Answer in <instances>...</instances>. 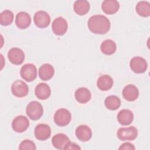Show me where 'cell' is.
Wrapping results in <instances>:
<instances>
[{
    "label": "cell",
    "instance_id": "3957f363",
    "mask_svg": "<svg viewBox=\"0 0 150 150\" xmlns=\"http://www.w3.org/2000/svg\"><path fill=\"white\" fill-rule=\"evenodd\" d=\"M71 119L70 112L66 108H60L57 110L53 117V120L56 124L60 127L68 125Z\"/></svg>",
    "mask_w": 150,
    "mask_h": 150
},
{
    "label": "cell",
    "instance_id": "7402d4cb",
    "mask_svg": "<svg viewBox=\"0 0 150 150\" xmlns=\"http://www.w3.org/2000/svg\"><path fill=\"white\" fill-rule=\"evenodd\" d=\"M113 83V80L111 76L104 74L101 76L97 79V86L100 90L107 91L112 87Z\"/></svg>",
    "mask_w": 150,
    "mask_h": 150
},
{
    "label": "cell",
    "instance_id": "9a60e30c",
    "mask_svg": "<svg viewBox=\"0 0 150 150\" xmlns=\"http://www.w3.org/2000/svg\"><path fill=\"white\" fill-rule=\"evenodd\" d=\"M75 132L78 139L82 142L88 141L92 137L91 129L86 125H81L77 127Z\"/></svg>",
    "mask_w": 150,
    "mask_h": 150
},
{
    "label": "cell",
    "instance_id": "f1b7e54d",
    "mask_svg": "<svg viewBox=\"0 0 150 150\" xmlns=\"http://www.w3.org/2000/svg\"><path fill=\"white\" fill-rule=\"evenodd\" d=\"M119 149H129V150H134L135 149L134 145L130 142H125L121 145V146L118 148Z\"/></svg>",
    "mask_w": 150,
    "mask_h": 150
},
{
    "label": "cell",
    "instance_id": "6da1fadb",
    "mask_svg": "<svg viewBox=\"0 0 150 150\" xmlns=\"http://www.w3.org/2000/svg\"><path fill=\"white\" fill-rule=\"evenodd\" d=\"M88 28L90 30L95 33L105 34L110 29L111 23L109 19L102 15H95L88 20Z\"/></svg>",
    "mask_w": 150,
    "mask_h": 150
},
{
    "label": "cell",
    "instance_id": "83f0119b",
    "mask_svg": "<svg viewBox=\"0 0 150 150\" xmlns=\"http://www.w3.org/2000/svg\"><path fill=\"white\" fill-rule=\"evenodd\" d=\"M19 149L20 150H25V149L35 150L36 149V147L35 144L33 141L29 139H25L21 142V143L19 145Z\"/></svg>",
    "mask_w": 150,
    "mask_h": 150
},
{
    "label": "cell",
    "instance_id": "484cf974",
    "mask_svg": "<svg viewBox=\"0 0 150 150\" xmlns=\"http://www.w3.org/2000/svg\"><path fill=\"white\" fill-rule=\"evenodd\" d=\"M105 106L110 110H115L121 105V100L116 96H109L106 97L104 101Z\"/></svg>",
    "mask_w": 150,
    "mask_h": 150
},
{
    "label": "cell",
    "instance_id": "9c48e42d",
    "mask_svg": "<svg viewBox=\"0 0 150 150\" xmlns=\"http://www.w3.org/2000/svg\"><path fill=\"white\" fill-rule=\"evenodd\" d=\"M29 126L28 119L23 115L16 117L12 122V128L16 132H23L25 131Z\"/></svg>",
    "mask_w": 150,
    "mask_h": 150
},
{
    "label": "cell",
    "instance_id": "7c38bea8",
    "mask_svg": "<svg viewBox=\"0 0 150 150\" xmlns=\"http://www.w3.org/2000/svg\"><path fill=\"white\" fill-rule=\"evenodd\" d=\"M34 134L37 139L45 141L50 137L51 129L47 124H39L35 127Z\"/></svg>",
    "mask_w": 150,
    "mask_h": 150
},
{
    "label": "cell",
    "instance_id": "44dd1931",
    "mask_svg": "<svg viewBox=\"0 0 150 150\" xmlns=\"http://www.w3.org/2000/svg\"><path fill=\"white\" fill-rule=\"evenodd\" d=\"M76 100L81 104H85L89 101L91 97L90 90L86 87H80L76 90L74 93Z\"/></svg>",
    "mask_w": 150,
    "mask_h": 150
},
{
    "label": "cell",
    "instance_id": "ac0fdd59",
    "mask_svg": "<svg viewBox=\"0 0 150 150\" xmlns=\"http://www.w3.org/2000/svg\"><path fill=\"white\" fill-rule=\"evenodd\" d=\"M54 74V67L50 64L45 63L42 64L39 69V76L43 81L49 80Z\"/></svg>",
    "mask_w": 150,
    "mask_h": 150
},
{
    "label": "cell",
    "instance_id": "cb8c5ba5",
    "mask_svg": "<svg viewBox=\"0 0 150 150\" xmlns=\"http://www.w3.org/2000/svg\"><path fill=\"white\" fill-rule=\"evenodd\" d=\"M116 49V43L111 39H106L104 40L100 46L101 52L107 55H111L114 53Z\"/></svg>",
    "mask_w": 150,
    "mask_h": 150
},
{
    "label": "cell",
    "instance_id": "7a4b0ae2",
    "mask_svg": "<svg viewBox=\"0 0 150 150\" xmlns=\"http://www.w3.org/2000/svg\"><path fill=\"white\" fill-rule=\"evenodd\" d=\"M26 112L27 115L31 120H38L42 116L43 109L40 103L37 101H33L27 105Z\"/></svg>",
    "mask_w": 150,
    "mask_h": 150
},
{
    "label": "cell",
    "instance_id": "4316f807",
    "mask_svg": "<svg viewBox=\"0 0 150 150\" xmlns=\"http://www.w3.org/2000/svg\"><path fill=\"white\" fill-rule=\"evenodd\" d=\"M13 21V13L10 10H5L0 14V23L3 26L11 25Z\"/></svg>",
    "mask_w": 150,
    "mask_h": 150
},
{
    "label": "cell",
    "instance_id": "5bb4252c",
    "mask_svg": "<svg viewBox=\"0 0 150 150\" xmlns=\"http://www.w3.org/2000/svg\"><path fill=\"white\" fill-rule=\"evenodd\" d=\"M15 23L19 29H26L31 23L30 16L26 12H19L16 14Z\"/></svg>",
    "mask_w": 150,
    "mask_h": 150
},
{
    "label": "cell",
    "instance_id": "d4e9b609",
    "mask_svg": "<svg viewBox=\"0 0 150 150\" xmlns=\"http://www.w3.org/2000/svg\"><path fill=\"white\" fill-rule=\"evenodd\" d=\"M137 13L143 17H148L150 15V4L147 1H139L135 6Z\"/></svg>",
    "mask_w": 150,
    "mask_h": 150
},
{
    "label": "cell",
    "instance_id": "4fadbf2b",
    "mask_svg": "<svg viewBox=\"0 0 150 150\" xmlns=\"http://www.w3.org/2000/svg\"><path fill=\"white\" fill-rule=\"evenodd\" d=\"M69 137L63 133L54 135L52 139V145L54 148L59 149H64L66 146L70 142Z\"/></svg>",
    "mask_w": 150,
    "mask_h": 150
},
{
    "label": "cell",
    "instance_id": "e0dca14e",
    "mask_svg": "<svg viewBox=\"0 0 150 150\" xmlns=\"http://www.w3.org/2000/svg\"><path fill=\"white\" fill-rule=\"evenodd\" d=\"M35 93L38 98L40 100H46L50 97L51 90L48 84L45 83H40L36 86Z\"/></svg>",
    "mask_w": 150,
    "mask_h": 150
},
{
    "label": "cell",
    "instance_id": "5b68a950",
    "mask_svg": "<svg viewBox=\"0 0 150 150\" xmlns=\"http://www.w3.org/2000/svg\"><path fill=\"white\" fill-rule=\"evenodd\" d=\"M117 135L121 141H132L137 137L138 130L133 126L127 128H120L117 131Z\"/></svg>",
    "mask_w": 150,
    "mask_h": 150
},
{
    "label": "cell",
    "instance_id": "277c9868",
    "mask_svg": "<svg viewBox=\"0 0 150 150\" xmlns=\"http://www.w3.org/2000/svg\"><path fill=\"white\" fill-rule=\"evenodd\" d=\"M20 74L22 78L28 82L33 81L37 77V69L32 63H26L21 69Z\"/></svg>",
    "mask_w": 150,
    "mask_h": 150
},
{
    "label": "cell",
    "instance_id": "30bf717a",
    "mask_svg": "<svg viewBox=\"0 0 150 150\" xmlns=\"http://www.w3.org/2000/svg\"><path fill=\"white\" fill-rule=\"evenodd\" d=\"M52 28L55 35L59 36L63 35L67 30V22L63 18L58 17L53 21Z\"/></svg>",
    "mask_w": 150,
    "mask_h": 150
},
{
    "label": "cell",
    "instance_id": "f546056e",
    "mask_svg": "<svg viewBox=\"0 0 150 150\" xmlns=\"http://www.w3.org/2000/svg\"><path fill=\"white\" fill-rule=\"evenodd\" d=\"M80 147L77 144L74 142H70L66 147L65 150L67 149H80Z\"/></svg>",
    "mask_w": 150,
    "mask_h": 150
},
{
    "label": "cell",
    "instance_id": "ba28073f",
    "mask_svg": "<svg viewBox=\"0 0 150 150\" xmlns=\"http://www.w3.org/2000/svg\"><path fill=\"white\" fill-rule=\"evenodd\" d=\"M33 21L36 26L39 28L47 27L50 22V17L48 13L44 11L36 12L33 16Z\"/></svg>",
    "mask_w": 150,
    "mask_h": 150
},
{
    "label": "cell",
    "instance_id": "ffe728a7",
    "mask_svg": "<svg viewBox=\"0 0 150 150\" xmlns=\"http://www.w3.org/2000/svg\"><path fill=\"white\" fill-rule=\"evenodd\" d=\"M119 8V2L115 0H105L101 4L103 11L108 15L114 14L118 11Z\"/></svg>",
    "mask_w": 150,
    "mask_h": 150
},
{
    "label": "cell",
    "instance_id": "8fae6325",
    "mask_svg": "<svg viewBox=\"0 0 150 150\" xmlns=\"http://www.w3.org/2000/svg\"><path fill=\"white\" fill-rule=\"evenodd\" d=\"M8 57L12 64L19 65L21 64L25 60V54L21 49L13 47L8 51Z\"/></svg>",
    "mask_w": 150,
    "mask_h": 150
},
{
    "label": "cell",
    "instance_id": "8992f818",
    "mask_svg": "<svg viewBox=\"0 0 150 150\" xmlns=\"http://www.w3.org/2000/svg\"><path fill=\"white\" fill-rule=\"evenodd\" d=\"M131 69L136 73H144L148 67V64L145 59L140 56L132 57L129 62Z\"/></svg>",
    "mask_w": 150,
    "mask_h": 150
},
{
    "label": "cell",
    "instance_id": "d6986e66",
    "mask_svg": "<svg viewBox=\"0 0 150 150\" xmlns=\"http://www.w3.org/2000/svg\"><path fill=\"white\" fill-rule=\"evenodd\" d=\"M117 120L122 125H128L132 123L134 119L132 112L128 109H123L117 114Z\"/></svg>",
    "mask_w": 150,
    "mask_h": 150
},
{
    "label": "cell",
    "instance_id": "603a6c76",
    "mask_svg": "<svg viewBox=\"0 0 150 150\" xmlns=\"http://www.w3.org/2000/svg\"><path fill=\"white\" fill-rule=\"evenodd\" d=\"M74 12L79 15H86L90 10V4L86 0H77L73 5Z\"/></svg>",
    "mask_w": 150,
    "mask_h": 150
},
{
    "label": "cell",
    "instance_id": "52a82bcc",
    "mask_svg": "<svg viewBox=\"0 0 150 150\" xmlns=\"http://www.w3.org/2000/svg\"><path fill=\"white\" fill-rule=\"evenodd\" d=\"M12 94L17 97H24L27 96L29 92L28 86L23 81L18 80L15 81L11 86Z\"/></svg>",
    "mask_w": 150,
    "mask_h": 150
},
{
    "label": "cell",
    "instance_id": "2e32d148",
    "mask_svg": "<svg viewBox=\"0 0 150 150\" xmlns=\"http://www.w3.org/2000/svg\"><path fill=\"white\" fill-rule=\"evenodd\" d=\"M122 96L127 101H133L138 97L139 90L133 84H128L122 90Z\"/></svg>",
    "mask_w": 150,
    "mask_h": 150
}]
</instances>
